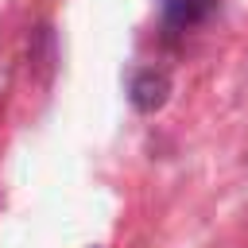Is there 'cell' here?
Segmentation results:
<instances>
[{
  "mask_svg": "<svg viewBox=\"0 0 248 248\" xmlns=\"http://www.w3.org/2000/svg\"><path fill=\"white\" fill-rule=\"evenodd\" d=\"M213 8H217V0H163V19H167V27L186 31V27L202 23Z\"/></svg>",
  "mask_w": 248,
  "mask_h": 248,
  "instance_id": "cell-1",
  "label": "cell"
},
{
  "mask_svg": "<svg viewBox=\"0 0 248 248\" xmlns=\"http://www.w3.org/2000/svg\"><path fill=\"white\" fill-rule=\"evenodd\" d=\"M163 97H167V78L163 74H155V70L136 74V81H132L136 108H155V105H163Z\"/></svg>",
  "mask_w": 248,
  "mask_h": 248,
  "instance_id": "cell-2",
  "label": "cell"
}]
</instances>
